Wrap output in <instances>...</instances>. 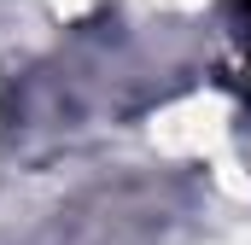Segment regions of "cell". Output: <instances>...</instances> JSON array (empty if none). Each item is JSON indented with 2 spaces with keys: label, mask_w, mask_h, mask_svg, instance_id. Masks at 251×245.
<instances>
[{
  "label": "cell",
  "mask_w": 251,
  "mask_h": 245,
  "mask_svg": "<svg viewBox=\"0 0 251 245\" xmlns=\"http://www.w3.org/2000/svg\"><path fill=\"white\" fill-rule=\"evenodd\" d=\"M234 35H240V88L251 99V0H234Z\"/></svg>",
  "instance_id": "cell-1"
}]
</instances>
